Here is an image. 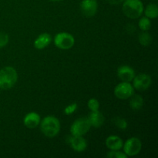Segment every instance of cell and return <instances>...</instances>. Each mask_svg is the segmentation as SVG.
Wrapping results in <instances>:
<instances>
[{
    "label": "cell",
    "instance_id": "6da1fadb",
    "mask_svg": "<svg viewBox=\"0 0 158 158\" xmlns=\"http://www.w3.org/2000/svg\"><path fill=\"white\" fill-rule=\"evenodd\" d=\"M40 131L46 137L52 138L58 135L61 124L58 119L53 116H47L41 120L40 123Z\"/></svg>",
    "mask_w": 158,
    "mask_h": 158
},
{
    "label": "cell",
    "instance_id": "7a4b0ae2",
    "mask_svg": "<svg viewBox=\"0 0 158 158\" xmlns=\"http://www.w3.org/2000/svg\"><path fill=\"white\" fill-rule=\"evenodd\" d=\"M18 81V73L15 68L5 66L0 69V89H9L13 87Z\"/></svg>",
    "mask_w": 158,
    "mask_h": 158
},
{
    "label": "cell",
    "instance_id": "3957f363",
    "mask_svg": "<svg viewBox=\"0 0 158 158\" xmlns=\"http://www.w3.org/2000/svg\"><path fill=\"white\" fill-rule=\"evenodd\" d=\"M122 9L127 18L136 19L141 16L144 7L141 0H124Z\"/></svg>",
    "mask_w": 158,
    "mask_h": 158
},
{
    "label": "cell",
    "instance_id": "277c9868",
    "mask_svg": "<svg viewBox=\"0 0 158 158\" xmlns=\"http://www.w3.org/2000/svg\"><path fill=\"white\" fill-rule=\"evenodd\" d=\"M54 44L57 48L63 50H67L73 47L75 44V39L72 34L69 32H59L54 37Z\"/></svg>",
    "mask_w": 158,
    "mask_h": 158
},
{
    "label": "cell",
    "instance_id": "5b68a950",
    "mask_svg": "<svg viewBox=\"0 0 158 158\" xmlns=\"http://www.w3.org/2000/svg\"><path fill=\"white\" fill-rule=\"evenodd\" d=\"M91 128L87 117H80L77 119L70 127V134L72 136H84Z\"/></svg>",
    "mask_w": 158,
    "mask_h": 158
},
{
    "label": "cell",
    "instance_id": "8992f818",
    "mask_svg": "<svg viewBox=\"0 0 158 158\" xmlns=\"http://www.w3.org/2000/svg\"><path fill=\"white\" fill-rule=\"evenodd\" d=\"M122 148L127 157H134L140 154L142 149V142L138 137H132L125 141Z\"/></svg>",
    "mask_w": 158,
    "mask_h": 158
},
{
    "label": "cell",
    "instance_id": "52a82bcc",
    "mask_svg": "<svg viewBox=\"0 0 158 158\" xmlns=\"http://www.w3.org/2000/svg\"><path fill=\"white\" fill-rule=\"evenodd\" d=\"M134 94V88L131 83L121 82L114 88V95L119 100H127Z\"/></svg>",
    "mask_w": 158,
    "mask_h": 158
},
{
    "label": "cell",
    "instance_id": "ba28073f",
    "mask_svg": "<svg viewBox=\"0 0 158 158\" xmlns=\"http://www.w3.org/2000/svg\"><path fill=\"white\" fill-rule=\"evenodd\" d=\"M133 86L134 89L139 91H144L149 89L152 83V79L151 76L146 73H140L139 75H135L132 80Z\"/></svg>",
    "mask_w": 158,
    "mask_h": 158
},
{
    "label": "cell",
    "instance_id": "9c48e42d",
    "mask_svg": "<svg viewBox=\"0 0 158 158\" xmlns=\"http://www.w3.org/2000/svg\"><path fill=\"white\" fill-rule=\"evenodd\" d=\"M98 9L97 0H83L80 3V10L84 16L87 18L94 16Z\"/></svg>",
    "mask_w": 158,
    "mask_h": 158
},
{
    "label": "cell",
    "instance_id": "30bf717a",
    "mask_svg": "<svg viewBox=\"0 0 158 158\" xmlns=\"http://www.w3.org/2000/svg\"><path fill=\"white\" fill-rule=\"evenodd\" d=\"M68 143L72 149L77 152H83L87 148V142L83 136H71Z\"/></svg>",
    "mask_w": 158,
    "mask_h": 158
},
{
    "label": "cell",
    "instance_id": "8fae6325",
    "mask_svg": "<svg viewBox=\"0 0 158 158\" xmlns=\"http://www.w3.org/2000/svg\"><path fill=\"white\" fill-rule=\"evenodd\" d=\"M117 77L122 82L131 83L135 77V71L130 66L123 65L117 69Z\"/></svg>",
    "mask_w": 158,
    "mask_h": 158
},
{
    "label": "cell",
    "instance_id": "7c38bea8",
    "mask_svg": "<svg viewBox=\"0 0 158 158\" xmlns=\"http://www.w3.org/2000/svg\"><path fill=\"white\" fill-rule=\"evenodd\" d=\"M41 117L40 114L35 112H30L26 114L23 119V123L28 129H35L40 126Z\"/></svg>",
    "mask_w": 158,
    "mask_h": 158
},
{
    "label": "cell",
    "instance_id": "4fadbf2b",
    "mask_svg": "<svg viewBox=\"0 0 158 158\" xmlns=\"http://www.w3.org/2000/svg\"><path fill=\"white\" fill-rule=\"evenodd\" d=\"M52 42V36L49 33L43 32L39 35V36L34 41V47L37 49H43L47 47Z\"/></svg>",
    "mask_w": 158,
    "mask_h": 158
},
{
    "label": "cell",
    "instance_id": "5bb4252c",
    "mask_svg": "<svg viewBox=\"0 0 158 158\" xmlns=\"http://www.w3.org/2000/svg\"><path fill=\"white\" fill-rule=\"evenodd\" d=\"M105 144L110 151H117V150L122 149L123 142L122 139L118 136L110 135L106 137Z\"/></svg>",
    "mask_w": 158,
    "mask_h": 158
},
{
    "label": "cell",
    "instance_id": "9a60e30c",
    "mask_svg": "<svg viewBox=\"0 0 158 158\" xmlns=\"http://www.w3.org/2000/svg\"><path fill=\"white\" fill-rule=\"evenodd\" d=\"M87 118L91 127H94L95 128H100L105 121L104 117L102 113H100L99 110L91 111Z\"/></svg>",
    "mask_w": 158,
    "mask_h": 158
},
{
    "label": "cell",
    "instance_id": "2e32d148",
    "mask_svg": "<svg viewBox=\"0 0 158 158\" xmlns=\"http://www.w3.org/2000/svg\"><path fill=\"white\" fill-rule=\"evenodd\" d=\"M130 98V106L133 110H140L142 109L144 102L141 96L134 94V95L131 96Z\"/></svg>",
    "mask_w": 158,
    "mask_h": 158
},
{
    "label": "cell",
    "instance_id": "e0dca14e",
    "mask_svg": "<svg viewBox=\"0 0 158 158\" xmlns=\"http://www.w3.org/2000/svg\"><path fill=\"white\" fill-rule=\"evenodd\" d=\"M145 16L150 19H154L158 16V6L155 3H150L147 6L146 9H143Z\"/></svg>",
    "mask_w": 158,
    "mask_h": 158
},
{
    "label": "cell",
    "instance_id": "ac0fdd59",
    "mask_svg": "<svg viewBox=\"0 0 158 158\" xmlns=\"http://www.w3.org/2000/svg\"><path fill=\"white\" fill-rule=\"evenodd\" d=\"M139 43L143 46H148L152 43L153 38L148 31H143L138 36Z\"/></svg>",
    "mask_w": 158,
    "mask_h": 158
},
{
    "label": "cell",
    "instance_id": "d6986e66",
    "mask_svg": "<svg viewBox=\"0 0 158 158\" xmlns=\"http://www.w3.org/2000/svg\"><path fill=\"white\" fill-rule=\"evenodd\" d=\"M138 26L142 31H148L151 28V19L146 16L142 17L139 20Z\"/></svg>",
    "mask_w": 158,
    "mask_h": 158
},
{
    "label": "cell",
    "instance_id": "ffe728a7",
    "mask_svg": "<svg viewBox=\"0 0 158 158\" xmlns=\"http://www.w3.org/2000/svg\"><path fill=\"white\" fill-rule=\"evenodd\" d=\"M114 123L119 130L124 131V130H126L127 128V121L124 118H122V117H116L114 120Z\"/></svg>",
    "mask_w": 158,
    "mask_h": 158
},
{
    "label": "cell",
    "instance_id": "44dd1931",
    "mask_svg": "<svg viewBox=\"0 0 158 158\" xmlns=\"http://www.w3.org/2000/svg\"><path fill=\"white\" fill-rule=\"evenodd\" d=\"M87 106L90 111H97L100 109V103L98 100L95 98H91L88 100Z\"/></svg>",
    "mask_w": 158,
    "mask_h": 158
},
{
    "label": "cell",
    "instance_id": "7402d4cb",
    "mask_svg": "<svg viewBox=\"0 0 158 158\" xmlns=\"http://www.w3.org/2000/svg\"><path fill=\"white\" fill-rule=\"evenodd\" d=\"M106 157L109 158H127V156L123 152L120 151V150H117V151H110L106 154Z\"/></svg>",
    "mask_w": 158,
    "mask_h": 158
},
{
    "label": "cell",
    "instance_id": "603a6c76",
    "mask_svg": "<svg viewBox=\"0 0 158 158\" xmlns=\"http://www.w3.org/2000/svg\"><path fill=\"white\" fill-rule=\"evenodd\" d=\"M77 108H78V104L77 103H73L71 104L68 105L67 106H66L63 112L66 115H70V114H74L77 111Z\"/></svg>",
    "mask_w": 158,
    "mask_h": 158
},
{
    "label": "cell",
    "instance_id": "cb8c5ba5",
    "mask_svg": "<svg viewBox=\"0 0 158 158\" xmlns=\"http://www.w3.org/2000/svg\"><path fill=\"white\" fill-rule=\"evenodd\" d=\"M9 40V37L7 33L3 32H0V49L5 47L8 44Z\"/></svg>",
    "mask_w": 158,
    "mask_h": 158
},
{
    "label": "cell",
    "instance_id": "d4e9b609",
    "mask_svg": "<svg viewBox=\"0 0 158 158\" xmlns=\"http://www.w3.org/2000/svg\"><path fill=\"white\" fill-rule=\"evenodd\" d=\"M107 2H109L110 5L113 6H117V5H120L121 3L123 2L124 0H106Z\"/></svg>",
    "mask_w": 158,
    "mask_h": 158
},
{
    "label": "cell",
    "instance_id": "484cf974",
    "mask_svg": "<svg viewBox=\"0 0 158 158\" xmlns=\"http://www.w3.org/2000/svg\"><path fill=\"white\" fill-rule=\"evenodd\" d=\"M50 1H52V2H60V1H63V0H50Z\"/></svg>",
    "mask_w": 158,
    "mask_h": 158
},
{
    "label": "cell",
    "instance_id": "4316f807",
    "mask_svg": "<svg viewBox=\"0 0 158 158\" xmlns=\"http://www.w3.org/2000/svg\"><path fill=\"white\" fill-rule=\"evenodd\" d=\"M155 1H157V0H155Z\"/></svg>",
    "mask_w": 158,
    "mask_h": 158
}]
</instances>
